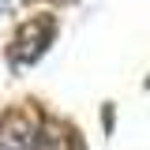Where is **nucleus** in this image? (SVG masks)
Listing matches in <instances>:
<instances>
[{
    "instance_id": "obj_1",
    "label": "nucleus",
    "mask_w": 150,
    "mask_h": 150,
    "mask_svg": "<svg viewBox=\"0 0 150 150\" xmlns=\"http://www.w3.org/2000/svg\"><path fill=\"white\" fill-rule=\"evenodd\" d=\"M53 38H56V23H53L49 15L23 23L19 34H15V41L8 45V60H11V68H30V64H38V56L53 45Z\"/></svg>"
},
{
    "instance_id": "obj_2",
    "label": "nucleus",
    "mask_w": 150,
    "mask_h": 150,
    "mask_svg": "<svg viewBox=\"0 0 150 150\" xmlns=\"http://www.w3.org/2000/svg\"><path fill=\"white\" fill-rule=\"evenodd\" d=\"M45 139L41 120L30 112H11L0 124V150H45Z\"/></svg>"
}]
</instances>
